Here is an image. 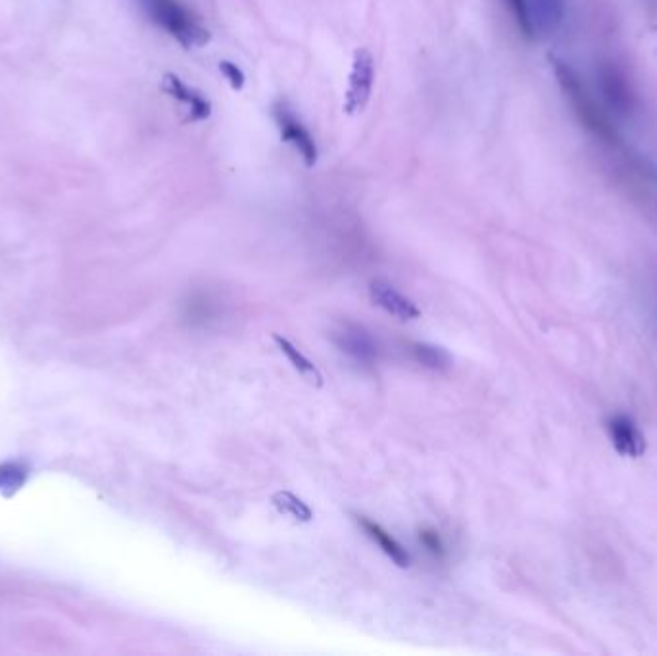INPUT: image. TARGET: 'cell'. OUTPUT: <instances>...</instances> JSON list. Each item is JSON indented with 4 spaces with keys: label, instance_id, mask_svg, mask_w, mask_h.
<instances>
[{
    "label": "cell",
    "instance_id": "cell-1",
    "mask_svg": "<svg viewBox=\"0 0 657 656\" xmlns=\"http://www.w3.org/2000/svg\"><path fill=\"white\" fill-rule=\"evenodd\" d=\"M146 16L162 27L185 49H198L210 43L212 35L179 0H139Z\"/></svg>",
    "mask_w": 657,
    "mask_h": 656
},
{
    "label": "cell",
    "instance_id": "cell-2",
    "mask_svg": "<svg viewBox=\"0 0 657 656\" xmlns=\"http://www.w3.org/2000/svg\"><path fill=\"white\" fill-rule=\"evenodd\" d=\"M554 72L558 77L561 91L565 93L581 126L608 143L617 141L615 129L609 124V120L606 118V114L600 110V106L592 99V95L588 93L581 77L577 76V72L569 64L556 60V58H554Z\"/></svg>",
    "mask_w": 657,
    "mask_h": 656
},
{
    "label": "cell",
    "instance_id": "cell-3",
    "mask_svg": "<svg viewBox=\"0 0 657 656\" xmlns=\"http://www.w3.org/2000/svg\"><path fill=\"white\" fill-rule=\"evenodd\" d=\"M596 79L600 93L609 108L619 116H629L636 108V95L627 74L611 60H604L598 70Z\"/></svg>",
    "mask_w": 657,
    "mask_h": 656
},
{
    "label": "cell",
    "instance_id": "cell-4",
    "mask_svg": "<svg viewBox=\"0 0 657 656\" xmlns=\"http://www.w3.org/2000/svg\"><path fill=\"white\" fill-rule=\"evenodd\" d=\"M375 81V62L367 49H358L354 52L352 70L348 76V89L344 97V112L358 114L364 112L371 99Z\"/></svg>",
    "mask_w": 657,
    "mask_h": 656
},
{
    "label": "cell",
    "instance_id": "cell-5",
    "mask_svg": "<svg viewBox=\"0 0 657 656\" xmlns=\"http://www.w3.org/2000/svg\"><path fill=\"white\" fill-rule=\"evenodd\" d=\"M273 118H275V124L279 127L281 139L287 141L296 151L300 152V156H302V160L308 168H314L317 164V145L306 126L294 116L291 108L283 102H277L273 106Z\"/></svg>",
    "mask_w": 657,
    "mask_h": 656
},
{
    "label": "cell",
    "instance_id": "cell-6",
    "mask_svg": "<svg viewBox=\"0 0 657 656\" xmlns=\"http://www.w3.org/2000/svg\"><path fill=\"white\" fill-rule=\"evenodd\" d=\"M333 343L339 347V351L362 366H373L379 358V345L373 335L352 322H344L333 331Z\"/></svg>",
    "mask_w": 657,
    "mask_h": 656
},
{
    "label": "cell",
    "instance_id": "cell-7",
    "mask_svg": "<svg viewBox=\"0 0 657 656\" xmlns=\"http://www.w3.org/2000/svg\"><path fill=\"white\" fill-rule=\"evenodd\" d=\"M369 295L371 301L381 306L385 312H389L390 316L398 318V320H417L421 318V310L419 306L406 295H402L394 285H390L389 281L383 279H375L369 285Z\"/></svg>",
    "mask_w": 657,
    "mask_h": 656
},
{
    "label": "cell",
    "instance_id": "cell-8",
    "mask_svg": "<svg viewBox=\"0 0 657 656\" xmlns=\"http://www.w3.org/2000/svg\"><path fill=\"white\" fill-rule=\"evenodd\" d=\"M162 89L170 95L171 99H175L181 106H185V110L189 114V118H187L189 122H202L212 116V102L208 101L200 91L183 83L175 74L164 76Z\"/></svg>",
    "mask_w": 657,
    "mask_h": 656
},
{
    "label": "cell",
    "instance_id": "cell-9",
    "mask_svg": "<svg viewBox=\"0 0 657 656\" xmlns=\"http://www.w3.org/2000/svg\"><path fill=\"white\" fill-rule=\"evenodd\" d=\"M609 437L613 443V449L621 456L627 458H640L646 453V439L636 428L633 418L625 414H617L609 418Z\"/></svg>",
    "mask_w": 657,
    "mask_h": 656
},
{
    "label": "cell",
    "instance_id": "cell-10",
    "mask_svg": "<svg viewBox=\"0 0 657 656\" xmlns=\"http://www.w3.org/2000/svg\"><path fill=\"white\" fill-rule=\"evenodd\" d=\"M358 524L362 526L365 535L385 553L389 556L390 560L400 566V568H408L412 564V556L408 553V549L392 535L389 531L385 530L381 524L369 520V518H364L360 516L358 518Z\"/></svg>",
    "mask_w": 657,
    "mask_h": 656
},
{
    "label": "cell",
    "instance_id": "cell-11",
    "mask_svg": "<svg viewBox=\"0 0 657 656\" xmlns=\"http://www.w3.org/2000/svg\"><path fill=\"white\" fill-rule=\"evenodd\" d=\"M533 26L540 33H556L560 29L563 16H565V2L563 0H527Z\"/></svg>",
    "mask_w": 657,
    "mask_h": 656
},
{
    "label": "cell",
    "instance_id": "cell-12",
    "mask_svg": "<svg viewBox=\"0 0 657 656\" xmlns=\"http://www.w3.org/2000/svg\"><path fill=\"white\" fill-rule=\"evenodd\" d=\"M273 343L277 345V349H279L281 353L287 356V360L291 362L292 368H294L302 378L306 379L308 383L316 385V387H321V385H323V376H321L319 368H317L316 364H314L306 354L302 353L292 341H289V339L283 337V335H279V333H275V335H273Z\"/></svg>",
    "mask_w": 657,
    "mask_h": 656
},
{
    "label": "cell",
    "instance_id": "cell-13",
    "mask_svg": "<svg viewBox=\"0 0 657 656\" xmlns=\"http://www.w3.org/2000/svg\"><path fill=\"white\" fill-rule=\"evenodd\" d=\"M271 503L281 514H289L294 520L298 522H312L314 512L312 508L306 505L298 495H294L292 491H277L271 497Z\"/></svg>",
    "mask_w": 657,
    "mask_h": 656
},
{
    "label": "cell",
    "instance_id": "cell-14",
    "mask_svg": "<svg viewBox=\"0 0 657 656\" xmlns=\"http://www.w3.org/2000/svg\"><path fill=\"white\" fill-rule=\"evenodd\" d=\"M410 351H412L415 362H419L421 366L431 368V370H446L452 364L450 356L444 349L429 345V343H412Z\"/></svg>",
    "mask_w": 657,
    "mask_h": 656
},
{
    "label": "cell",
    "instance_id": "cell-15",
    "mask_svg": "<svg viewBox=\"0 0 657 656\" xmlns=\"http://www.w3.org/2000/svg\"><path fill=\"white\" fill-rule=\"evenodd\" d=\"M508 10H510L515 24L519 27V31L523 33L525 39H535V26H533V18H531V10H529V2L527 0H504Z\"/></svg>",
    "mask_w": 657,
    "mask_h": 656
},
{
    "label": "cell",
    "instance_id": "cell-16",
    "mask_svg": "<svg viewBox=\"0 0 657 656\" xmlns=\"http://www.w3.org/2000/svg\"><path fill=\"white\" fill-rule=\"evenodd\" d=\"M419 543H421V547H423L429 555L435 556L437 560L446 556L444 541H442V537L438 535V531L433 530V528H423V530L419 531Z\"/></svg>",
    "mask_w": 657,
    "mask_h": 656
},
{
    "label": "cell",
    "instance_id": "cell-17",
    "mask_svg": "<svg viewBox=\"0 0 657 656\" xmlns=\"http://www.w3.org/2000/svg\"><path fill=\"white\" fill-rule=\"evenodd\" d=\"M219 72L223 74V77L229 81V85L235 89V91H241L244 87V77L243 70L237 66V64H233V62H229V60H221L219 62Z\"/></svg>",
    "mask_w": 657,
    "mask_h": 656
}]
</instances>
